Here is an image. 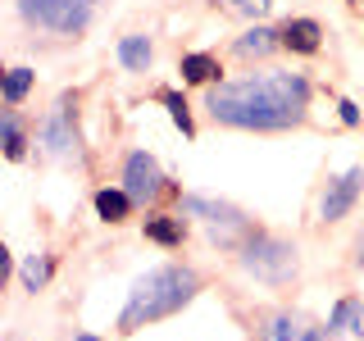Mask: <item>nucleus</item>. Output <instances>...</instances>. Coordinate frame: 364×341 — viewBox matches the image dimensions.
Returning a JSON list of instances; mask_svg holds the SVG:
<instances>
[{
    "instance_id": "15",
    "label": "nucleus",
    "mask_w": 364,
    "mask_h": 341,
    "mask_svg": "<svg viewBox=\"0 0 364 341\" xmlns=\"http://www.w3.org/2000/svg\"><path fill=\"white\" fill-rule=\"evenodd\" d=\"M146 237L159 246H178L182 242V223L168 219V214H155V219H146Z\"/></svg>"
},
{
    "instance_id": "6",
    "label": "nucleus",
    "mask_w": 364,
    "mask_h": 341,
    "mask_svg": "<svg viewBox=\"0 0 364 341\" xmlns=\"http://www.w3.org/2000/svg\"><path fill=\"white\" fill-rule=\"evenodd\" d=\"M182 205H187V214H196V219L210 223V232L219 237V242H232V237L246 227V223H242V214H237L232 205H214V200H205V196H187Z\"/></svg>"
},
{
    "instance_id": "11",
    "label": "nucleus",
    "mask_w": 364,
    "mask_h": 341,
    "mask_svg": "<svg viewBox=\"0 0 364 341\" xmlns=\"http://www.w3.org/2000/svg\"><path fill=\"white\" fill-rule=\"evenodd\" d=\"M264 341H318V328H310L305 318L278 314V318H269V328H264Z\"/></svg>"
},
{
    "instance_id": "12",
    "label": "nucleus",
    "mask_w": 364,
    "mask_h": 341,
    "mask_svg": "<svg viewBox=\"0 0 364 341\" xmlns=\"http://www.w3.org/2000/svg\"><path fill=\"white\" fill-rule=\"evenodd\" d=\"M0 151H5V159H23V151H28V136L9 109H0Z\"/></svg>"
},
{
    "instance_id": "25",
    "label": "nucleus",
    "mask_w": 364,
    "mask_h": 341,
    "mask_svg": "<svg viewBox=\"0 0 364 341\" xmlns=\"http://www.w3.org/2000/svg\"><path fill=\"white\" fill-rule=\"evenodd\" d=\"M73 341H100V337H87V332H82V337H73Z\"/></svg>"
},
{
    "instance_id": "3",
    "label": "nucleus",
    "mask_w": 364,
    "mask_h": 341,
    "mask_svg": "<svg viewBox=\"0 0 364 341\" xmlns=\"http://www.w3.org/2000/svg\"><path fill=\"white\" fill-rule=\"evenodd\" d=\"M242 269L250 278L278 287V282H287L296 273V246L278 242V237H255V242H246V250H242Z\"/></svg>"
},
{
    "instance_id": "5",
    "label": "nucleus",
    "mask_w": 364,
    "mask_h": 341,
    "mask_svg": "<svg viewBox=\"0 0 364 341\" xmlns=\"http://www.w3.org/2000/svg\"><path fill=\"white\" fill-rule=\"evenodd\" d=\"M123 191H128L132 200H155L159 191H164V173H159V164L146 151L128 155V164H123Z\"/></svg>"
},
{
    "instance_id": "16",
    "label": "nucleus",
    "mask_w": 364,
    "mask_h": 341,
    "mask_svg": "<svg viewBox=\"0 0 364 341\" xmlns=\"http://www.w3.org/2000/svg\"><path fill=\"white\" fill-rule=\"evenodd\" d=\"M182 77L187 82H210V77H219V64L210 55H182Z\"/></svg>"
},
{
    "instance_id": "1",
    "label": "nucleus",
    "mask_w": 364,
    "mask_h": 341,
    "mask_svg": "<svg viewBox=\"0 0 364 341\" xmlns=\"http://www.w3.org/2000/svg\"><path fill=\"white\" fill-rule=\"evenodd\" d=\"M310 105V82L301 73H250L237 82H219L210 91V114L228 128H246V132H282L296 128L305 119Z\"/></svg>"
},
{
    "instance_id": "26",
    "label": "nucleus",
    "mask_w": 364,
    "mask_h": 341,
    "mask_svg": "<svg viewBox=\"0 0 364 341\" xmlns=\"http://www.w3.org/2000/svg\"><path fill=\"white\" fill-rule=\"evenodd\" d=\"M0 82H5V73H0Z\"/></svg>"
},
{
    "instance_id": "18",
    "label": "nucleus",
    "mask_w": 364,
    "mask_h": 341,
    "mask_svg": "<svg viewBox=\"0 0 364 341\" xmlns=\"http://www.w3.org/2000/svg\"><path fill=\"white\" fill-rule=\"evenodd\" d=\"M32 87V68H9L5 82H0V91H5V100H23Z\"/></svg>"
},
{
    "instance_id": "24",
    "label": "nucleus",
    "mask_w": 364,
    "mask_h": 341,
    "mask_svg": "<svg viewBox=\"0 0 364 341\" xmlns=\"http://www.w3.org/2000/svg\"><path fill=\"white\" fill-rule=\"evenodd\" d=\"M360 264H364V232H360Z\"/></svg>"
},
{
    "instance_id": "9",
    "label": "nucleus",
    "mask_w": 364,
    "mask_h": 341,
    "mask_svg": "<svg viewBox=\"0 0 364 341\" xmlns=\"http://www.w3.org/2000/svg\"><path fill=\"white\" fill-rule=\"evenodd\" d=\"M282 45L296 55H314L318 45H323V28H318L314 18H291L287 28H282Z\"/></svg>"
},
{
    "instance_id": "19",
    "label": "nucleus",
    "mask_w": 364,
    "mask_h": 341,
    "mask_svg": "<svg viewBox=\"0 0 364 341\" xmlns=\"http://www.w3.org/2000/svg\"><path fill=\"white\" fill-rule=\"evenodd\" d=\"M46 278H50V259H46V255H28V259H23V282H28V291H37Z\"/></svg>"
},
{
    "instance_id": "20",
    "label": "nucleus",
    "mask_w": 364,
    "mask_h": 341,
    "mask_svg": "<svg viewBox=\"0 0 364 341\" xmlns=\"http://www.w3.org/2000/svg\"><path fill=\"white\" fill-rule=\"evenodd\" d=\"M159 100H164V105H168V114H173V123L182 128V136H191V132H196V128H191V114H187V100H182L178 91H164V96H159Z\"/></svg>"
},
{
    "instance_id": "14",
    "label": "nucleus",
    "mask_w": 364,
    "mask_h": 341,
    "mask_svg": "<svg viewBox=\"0 0 364 341\" xmlns=\"http://www.w3.org/2000/svg\"><path fill=\"white\" fill-rule=\"evenodd\" d=\"M119 60L132 68V73H146V64H151V41L146 37H123L119 41Z\"/></svg>"
},
{
    "instance_id": "2",
    "label": "nucleus",
    "mask_w": 364,
    "mask_h": 341,
    "mask_svg": "<svg viewBox=\"0 0 364 341\" xmlns=\"http://www.w3.org/2000/svg\"><path fill=\"white\" fill-rule=\"evenodd\" d=\"M196 291H200V278H196L191 269H178V264H168V269H155V273H146V278L132 287L128 305H123V318H119V328H123V332H136V328H151V323H159V318L178 314V310H182V305H187Z\"/></svg>"
},
{
    "instance_id": "23",
    "label": "nucleus",
    "mask_w": 364,
    "mask_h": 341,
    "mask_svg": "<svg viewBox=\"0 0 364 341\" xmlns=\"http://www.w3.org/2000/svg\"><path fill=\"white\" fill-rule=\"evenodd\" d=\"M5 278H9V246L0 242V287H5Z\"/></svg>"
},
{
    "instance_id": "10",
    "label": "nucleus",
    "mask_w": 364,
    "mask_h": 341,
    "mask_svg": "<svg viewBox=\"0 0 364 341\" xmlns=\"http://www.w3.org/2000/svg\"><path fill=\"white\" fill-rule=\"evenodd\" d=\"M282 45V32H273V28H264V23H255V28L246 32L242 41H237V55L242 60H264V55H273Z\"/></svg>"
},
{
    "instance_id": "22",
    "label": "nucleus",
    "mask_w": 364,
    "mask_h": 341,
    "mask_svg": "<svg viewBox=\"0 0 364 341\" xmlns=\"http://www.w3.org/2000/svg\"><path fill=\"white\" fill-rule=\"evenodd\" d=\"M337 109H341V123H350V128H355V123H360V109H355V105H350V100H341V105H337Z\"/></svg>"
},
{
    "instance_id": "13",
    "label": "nucleus",
    "mask_w": 364,
    "mask_h": 341,
    "mask_svg": "<svg viewBox=\"0 0 364 341\" xmlns=\"http://www.w3.org/2000/svg\"><path fill=\"white\" fill-rule=\"evenodd\" d=\"M96 214L105 223H123L132 214V196L128 191H96Z\"/></svg>"
},
{
    "instance_id": "8",
    "label": "nucleus",
    "mask_w": 364,
    "mask_h": 341,
    "mask_svg": "<svg viewBox=\"0 0 364 341\" xmlns=\"http://www.w3.org/2000/svg\"><path fill=\"white\" fill-rule=\"evenodd\" d=\"M41 146H46V151H50L55 159L73 155V123H68L64 105H55V109L41 119Z\"/></svg>"
},
{
    "instance_id": "21",
    "label": "nucleus",
    "mask_w": 364,
    "mask_h": 341,
    "mask_svg": "<svg viewBox=\"0 0 364 341\" xmlns=\"http://www.w3.org/2000/svg\"><path fill=\"white\" fill-rule=\"evenodd\" d=\"M228 5H232L237 14H246V18H264L273 9V0H228Z\"/></svg>"
},
{
    "instance_id": "17",
    "label": "nucleus",
    "mask_w": 364,
    "mask_h": 341,
    "mask_svg": "<svg viewBox=\"0 0 364 341\" xmlns=\"http://www.w3.org/2000/svg\"><path fill=\"white\" fill-rule=\"evenodd\" d=\"M328 332H364V328H360V305L341 301L333 310V318H328Z\"/></svg>"
},
{
    "instance_id": "4",
    "label": "nucleus",
    "mask_w": 364,
    "mask_h": 341,
    "mask_svg": "<svg viewBox=\"0 0 364 341\" xmlns=\"http://www.w3.org/2000/svg\"><path fill=\"white\" fill-rule=\"evenodd\" d=\"M28 23H46L55 32H82L91 23V0H18Z\"/></svg>"
},
{
    "instance_id": "7",
    "label": "nucleus",
    "mask_w": 364,
    "mask_h": 341,
    "mask_svg": "<svg viewBox=\"0 0 364 341\" xmlns=\"http://www.w3.org/2000/svg\"><path fill=\"white\" fill-rule=\"evenodd\" d=\"M360 182H364V168H350V173H341L337 182H328V191H323V219L328 223H337V219L350 214V205L360 196Z\"/></svg>"
}]
</instances>
